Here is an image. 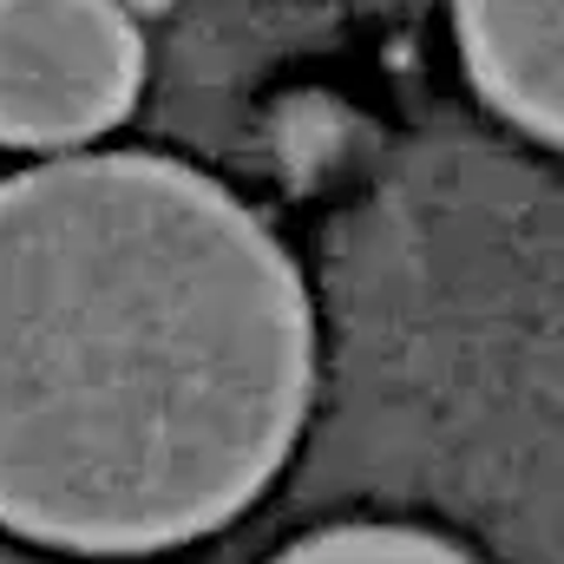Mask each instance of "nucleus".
Instances as JSON below:
<instances>
[{"mask_svg":"<svg viewBox=\"0 0 564 564\" xmlns=\"http://www.w3.org/2000/svg\"><path fill=\"white\" fill-rule=\"evenodd\" d=\"M453 26L486 106L564 144V0H453Z\"/></svg>","mask_w":564,"mask_h":564,"instance_id":"nucleus-3","label":"nucleus"},{"mask_svg":"<svg viewBox=\"0 0 564 564\" xmlns=\"http://www.w3.org/2000/svg\"><path fill=\"white\" fill-rule=\"evenodd\" d=\"M315 388L282 243L171 158L0 184V532L151 558L250 512Z\"/></svg>","mask_w":564,"mask_h":564,"instance_id":"nucleus-1","label":"nucleus"},{"mask_svg":"<svg viewBox=\"0 0 564 564\" xmlns=\"http://www.w3.org/2000/svg\"><path fill=\"white\" fill-rule=\"evenodd\" d=\"M144 79L119 0H0V144H86L112 132Z\"/></svg>","mask_w":564,"mask_h":564,"instance_id":"nucleus-2","label":"nucleus"},{"mask_svg":"<svg viewBox=\"0 0 564 564\" xmlns=\"http://www.w3.org/2000/svg\"><path fill=\"white\" fill-rule=\"evenodd\" d=\"M270 564H479L453 539H433L414 525H328Z\"/></svg>","mask_w":564,"mask_h":564,"instance_id":"nucleus-4","label":"nucleus"}]
</instances>
